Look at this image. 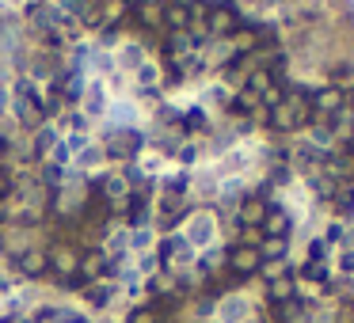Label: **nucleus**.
Listing matches in <instances>:
<instances>
[{
	"instance_id": "18",
	"label": "nucleus",
	"mask_w": 354,
	"mask_h": 323,
	"mask_svg": "<svg viewBox=\"0 0 354 323\" xmlns=\"http://www.w3.org/2000/svg\"><path fill=\"white\" fill-rule=\"evenodd\" d=\"M103 182H107V187H103V191H107V198H118V194H126L122 175H115V179H103Z\"/></svg>"
},
{
	"instance_id": "32",
	"label": "nucleus",
	"mask_w": 354,
	"mask_h": 323,
	"mask_svg": "<svg viewBox=\"0 0 354 323\" xmlns=\"http://www.w3.org/2000/svg\"><path fill=\"white\" fill-rule=\"evenodd\" d=\"M351 149H354V141H351Z\"/></svg>"
},
{
	"instance_id": "19",
	"label": "nucleus",
	"mask_w": 354,
	"mask_h": 323,
	"mask_svg": "<svg viewBox=\"0 0 354 323\" xmlns=\"http://www.w3.org/2000/svg\"><path fill=\"white\" fill-rule=\"evenodd\" d=\"M130 323H160V315L153 312V308H137V312L130 315Z\"/></svg>"
},
{
	"instance_id": "28",
	"label": "nucleus",
	"mask_w": 354,
	"mask_h": 323,
	"mask_svg": "<svg viewBox=\"0 0 354 323\" xmlns=\"http://www.w3.org/2000/svg\"><path fill=\"white\" fill-rule=\"evenodd\" d=\"M179 160H183V164H190V160H195V149H190V145H187V149H179Z\"/></svg>"
},
{
	"instance_id": "11",
	"label": "nucleus",
	"mask_w": 354,
	"mask_h": 323,
	"mask_svg": "<svg viewBox=\"0 0 354 323\" xmlns=\"http://www.w3.org/2000/svg\"><path fill=\"white\" fill-rule=\"evenodd\" d=\"M58 88L65 91V99H76V95L84 91V80L76 73H65V76H58Z\"/></svg>"
},
{
	"instance_id": "27",
	"label": "nucleus",
	"mask_w": 354,
	"mask_h": 323,
	"mask_svg": "<svg viewBox=\"0 0 354 323\" xmlns=\"http://www.w3.org/2000/svg\"><path fill=\"white\" fill-rule=\"evenodd\" d=\"M339 266H343L346 274H354V251H346V255H343V263H339Z\"/></svg>"
},
{
	"instance_id": "29",
	"label": "nucleus",
	"mask_w": 354,
	"mask_h": 323,
	"mask_svg": "<svg viewBox=\"0 0 354 323\" xmlns=\"http://www.w3.org/2000/svg\"><path fill=\"white\" fill-rule=\"evenodd\" d=\"M160 0H141V8H157Z\"/></svg>"
},
{
	"instance_id": "4",
	"label": "nucleus",
	"mask_w": 354,
	"mask_h": 323,
	"mask_svg": "<svg viewBox=\"0 0 354 323\" xmlns=\"http://www.w3.org/2000/svg\"><path fill=\"white\" fill-rule=\"evenodd\" d=\"M339 107H343V91H339V88H320V91L313 95V110H316V118L335 115Z\"/></svg>"
},
{
	"instance_id": "2",
	"label": "nucleus",
	"mask_w": 354,
	"mask_h": 323,
	"mask_svg": "<svg viewBox=\"0 0 354 323\" xmlns=\"http://www.w3.org/2000/svg\"><path fill=\"white\" fill-rule=\"evenodd\" d=\"M305 115H309L305 95H289V99H282L278 107H274L271 125H274V130H294L297 122H305Z\"/></svg>"
},
{
	"instance_id": "8",
	"label": "nucleus",
	"mask_w": 354,
	"mask_h": 323,
	"mask_svg": "<svg viewBox=\"0 0 354 323\" xmlns=\"http://www.w3.org/2000/svg\"><path fill=\"white\" fill-rule=\"evenodd\" d=\"M294 293H297V285H294L289 274H282V278H274V282H271V300H278V304L294 300Z\"/></svg>"
},
{
	"instance_id": "12",
	"label": "nucleus",
	"mask_w": 354,
	"mask_h": 323,
	"mask_svg": "<svg viewBox=\"0 0 354 323\" xmlns=\"http://www.w3.org/2000/svg\"><path fill=\"white\" fill-rule=\"evenodd\" d=\"M54 145H58L54 130H42L38 137H34V156H46V152H54Z\"/></svg>"
},
{
	"instance_id": "1",
	"label": "nucleus",
	"mask_w": 354,
	"mask_h": 323,
	"mask_svg": "<svg viewBox=\"0 0 354 323\" xmlns=\"http://www.w3.org/2000/svg\"><path fill=\"white\" fill-rule=\"evenodd\" d=\"M240 27V12L232 4H210V16H206V31L214 38H232Z\"/></svg>"
},
{
	"instance_id": "31",
	"label": "nucleus",
	"mask_w": 354,
	"mask_h": 323,
	"mask_svg": "<svg viewBox=\"0 0 354 323\" xmlns=\"http://www.w3.org/2000/svg\"><path fill=\"white\" fill-rule=\"evenodd\" d=\"M4 103H8V95H4V91H0V110H4Z\"/></svg>"
},
{
	"instance_id": "20",
	"label": "nucleus",
	"mask_w": 354,
	"mask_h": 323,
	"mask_svg": "<svg viewBox=\"0 0 354 323\" xmlns=\"http://www.w3.org/2000/svg\"><path fill=\"white\" fill-rule=\"evenodd\" d=\"M88 300H96V304H107V300H111V285H96V289H88Z\"/></svg>"
},
{
	"instance_id": "9",
	"label": "nucleus",
	"mask_w": 354,
	"mask_h": 323,
	"mask_svg": "<svg viewBox=\"0 0 354 323\" xmlns=\"http://www.w3.org/2000/svg\"><path fill=\"white\" fill-rule=\"evenodd\" d=\"M118 65L122 69H141L145 65V50H141V46H122V50H118Z\"/></svg>"
},
{
	"instance_id": "13",
	"label": "nucleus",
	"mask_w": 354,
	"mask_h": 323,
	"mask_svg": "<svg viewBox=\"0 0 354 323\" xmlns=\"http://www.w3.org/2000/svg\"><path fill=\"white\" fill-rule=\"evenodd\" d=\"M164 19H168V27H175V31H183V27L190 23V12H187V8H179V4H172Z\"/></svg>"
},
{
	"instance_id": "17",
	"label": "nucleus",
	"mask_w": 354,
	"mask_h": 323,
	"mask_svg": "<svg viewBox=\"0 0 354 323\" xmlns=\"http://www.w3.org/2000/svg\"><path fill=\"white\" fill-rule=\"evenodd\" d=\"M99 160H103V149H99V145H88V149L80 152V167H96Z\"/></svg>"
},
{
	"instance_id": "25",
	"label": "nucleus",
	"mask_w": 354,
	"mask_h": 323,
	"mask_svg": "<svg viewBox=\"0 0 354 323\" xmlns=\"http://www.w3.org/2000/svg\"><path fill=\"white\" fill-rule=\"evenodd\" d=\"M65 145H69V149H80L84 152V149H88V137H84V133H76V137H69Z\"/></svg>"
},
{
	"instance_id": "3",
	"label": "nucleus",
	"mask_w": 354,
	"mask_h": 323,
	"mask_svg": "<svg viewBox=\"0 0 354 323\" xmlns=\"http://www.w3.org/2000/svg\"><path fill=\"white\" fill-rule=\"evenodd\" d=\"M259 266H263V255H259L256 243H240V248L229 251V270L236 274V278H247V274H256Z\"/></svg>"
},
{
	"instance_id": "6",
	"label": "nucleus",
	"mask_w": 354,
	"mask_h": 323,
	"mask_svg": "<svg viewBox=\"0 0 354 323\" xmlns=\"http://www.w3.org/2000/svg\"><path fill=\"white\" fill-rule=\"evenodd\" d=\"M263 228H267V236H271V240H286L289 217L282 213V209H271V213H267V221H263Z\"/></svg>"
},
{
	"instance_id": "30",
	"label": "nucleus",
	"mask_w": 354,
	"mask_h": 323,
	"mask_svg": "<svg viewBox=\"0 0 354 323\" xmlns=\"http://www.w3.org/2000/svg\"><path fill=\"white\" fill-rule=\"evenodd\" d=\"M4 191H8V179H4V175H0V194H4Z\"/></svg>"
},
{
	"instance_id": "23",
	"label": "nucleus",
	"mask_w": 354,
	"mask_h": 323,
	"mask_svg": "<svg viewBox=\"0 0 354 323\" xmlns=\"http://www.w3.org/2000/svg\"><path fill=\"white\" fill-rule=\"evenodd\" d=\"M286 179H289V167H274V171H271V182H274V187H286Z\"/></svg>"
},
{
	"instance_id": "7",
	"label": "nucleus",
	"mask_w": 354,
	"mask_h": 323,
	"mask_svg": "<svg viewBox=\"0 0 354 323\" xmlns=\"http://www.w3.org/2000/svg\"><path fill=\"white\" fill-rule=\"evenodd\" d=\"M46 266H49L46 251H27V255L19 259V270H23V274H31V278H38V274H46Z\"/></svg>"
},
{
	"instance_id": "15",
	"label": "nucleus",
	"mask_w": 354,
	"mask_h": 323,
	"mask_svg": "<svg viewBox=\"0 0 354 323\" xmlns=\"http://www.w3.org/2000/svg\"><path fill=\"white\" fill-rule=\"evenodd\" d=\"M84 103H88L91 115H99V110H103V88H99V84H91V88H88V99H84Z\"/></svg>"
},
{
	"instance_id": "26",
	"label": "nucleus",
	"mask_w": 354,
	"mask_h": 323,
	"mask_svg": "<svg viewBox=\"0 0 354 323\" xmlns=\"http://www.w3.org/2000/svg\"><path fill=\"white\" fill-rule=\"evenodd\" d=\"M335 240H343V228H339V224H331V228H328V240H324V243H335Z\"/></svg>"
},
{
	"instance_id": "22",
	"label": "nucleus",
	"mask_w": 354,
	"mask_h": 323,
	"mask_svg": "<svg viewBox=\"0 0 354 323\" xmlns=\"http://www.w3.org/2000/svg\"><path fill=\"white\" fill-rule=\"evenodd\" d=\"M282 251H286V243H282V240H267L263 248H259V255H282Z\"/></svg>"
},
{
	"instance_id": "14",
	"label": "nucleus",
	"mask_w": 354,
	"mask_h": 323,
	"mask_svg": "<svg viewBox=\"0 0 354 323\" xmlns=\"http://www.w3.org/2000/svg\"><path fill=\"white\" fill-rule=\"evenodd\" d=\"M54 266H58L61 274H73V270H76V255H73L69 248H65V251H58V255H54Z\"/></svg>"
},
{
	"instance_id": "16",
	"label": "nucleus",
	"mask_w": 354,
	"mask_h": 323,
	"mask_svg": "<svg viewBox=\"0 0 354 323\" xmlns=\"http://www.w3.org/2000/svg\"><path fill=\"white\" fill-rule=\"evenodd\" d=\"M168 50L172 53H187L190 50V38L183 31H172V38H168Z\"/></svg>"
},
{
	"instance_id": "21",
	"label": "nucleus",
	"mask_w": 354,
	"mask_h": 323,
	"mask_svg": "<svg viewBox=\"0 0 354 323\" xmlns=\"http://www.w3.org/2000/svg\"><path fill=\"white\" fill-rule=\"evenodd\" d=\"M137 80L145 84V88H148V84H157V69H153V65H141V69H137Z\"/></svg>"
},
{
	"instance_id": "5",
	"label": "nucleus",
	"mask_w": 354,
	"mask_h": 323,
	"mask_svg": "<svg viewBox=\"0 0 354 323\" xmlns=\"http://www.w3.org/2000/svg\"><path fill=\"white\" fill-rule=\"evenodd\" d=\"M267 213H271V209L259 198H247L244 206H240V224H244V228H259V224L267 221Z\"/></svg>"
},
{
	"instance_id": "10",
	"label": "nucleus",
	"mask_w": 354,
	"mask_h": 323,
	"mask_svg": "<svg viewBox=\"0 0 354 323\" xmlns=\"http://www.w3.org/2000/svg\"><path fill=\"white\" fill-rule=\"evenodd\" d=\"M247 91H252V95H267V91L274 88V80H271V73H263V69H259V73H252L247 76Z\"/></svg>"
},
{
	"instance_id": "24",
	"label": "nucleus",
	"mask_w": 354,
	"mask_h": 323,
	"mask_svg": "<svg viewBox=\"0 0 354 323\" xmlns=\"http://www.w3.org/2000/svg\"><path fill=\"white\" fill-rule=\"evenodd\" d=\"M187 130H202V110H187Z\"/></svg>"
}]
</instances>
